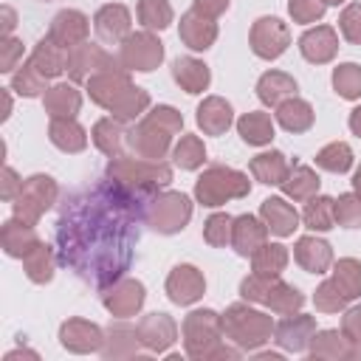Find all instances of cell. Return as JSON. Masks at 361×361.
<instances>
[{
    "label": "cell",
    "instance_id": "e0dca14e",
    "mask_svg": "<svg viewBox=\"0 0 361 361\" xmlns=\"http://www.w3.org/2000/svg\"><path fill=\"white\" fill-rule=\"evenodd\" d=\"M87 34H90V20L87 14H82L79 8H62L54 14L51 20V28H48V37L62 45V48H76L82 42H87Z\"/></svg>",
    "mask_w": 361,
    "mask_h": 361
},
{
    "label": "cell",
    "instance_id": "bcb514c9",
    "mask_svg": "<svg viewBox=\"0 0 361 361\" xmlns=\"http://www.w3.org/2000/svg\"><path fill=\"white\" fill-rule=\"evenodd\" d=\"M135 17L147 31H164L172 23V6L169 0H138Z\"/></svg>",
    "mask_w": 361,
    "mask_h": 361
},
{
    "label": "cell",
    "instance_id": "e7e4bbea",
    "mask_svg": "<svg viewBox=\"0 0 361 361\" xmlns=\"http://www.w3.org/2000/svg\"><path fill=\"white\" fill-rule=\"evenodd\" d=\"M353 192H355V195L361 197V166H358V169L353 172Z\"/></svg>",
    "mask_w": 361,
    "mask_h": 361
},
{
    "label": "cell",
    "instance_id": "ab89813d",
    "mask_svg": "<svg viewBox=\"0 0 361 361\" xmlns=\"http://www.w3.org/2000/svg\"><path fill=\"white\" fill-rule=\"evenodd\" d=\"M288 259H290V254H288V248L282 243H265V245H259L254 251L251 268L257 274H265V276H279L288 268Z\"/></svg>",
    "mask_w": 361,
    "mask_h": 361
},
{
    "label": "cell",
    "instance_id": "8d00e7d4",
    "mask_svg": "<svg viewBox=\"0 0 361 361\" xmlns=\"http://www.w3.org/2000/svg\"><path fill=\"white\" fill-rule=\"evenodd\" d=\"M23 271L34 285H45L54 279V251L42 240L23 257Z\"/></svg>",
    "mask_w": 361,
    "mask_h": 361
},
{
    "label": "cell",
    "instance_id": "52a82bcc",
    "mask_svg": "<svg viewBox=\"0 0 361 361\" xmlns=\"http://www.w3.org/2000/svg\"><path fill=\"white\" fill-rule=\"evenodd\" d=\"M192 220V200L183 192H161L147 206V226L158 234H178Z\"/></svg>",
    "mask_w": 361,
    "mask_h": 361
},
{
    "label": "cell",
    "instance_id": "ac0fdd59",
    "mask_svg": "<svg viewBox=\"0 0 361 361\" xmlns=\"http://www.w3.org/2000/svg\"><path fill=\"white\" fill-rule=\"evenodd\" d=\"M178 37H180V42H183L186 48H192V51H206V48H212L214 39H217V20L200 14L197 8H189L186 14H180Z\"/></svg>",
    "mask_w": 361,
    "mask_h": 361
},
{
    "label": "cell",
    "instance_id": "44dd1931",
    "mask_svg": "<svg viewBox=\"0 0 361 361\" xmlns=\"http://www.w3.org/2000/svg\"><path fill=\"white\" fill-rule=\"evenodd\" d=\"M293 259L307 274H324L333 265V248L327 240L316 234H305L293 243Z\"/></svg>",
    "mask_w": 361,
    "mask_h": 361
},
{
    "label": "cell",
    "instance_id": "ffe728a7",
    "mask_svg": "<svg viewBox=\"0 0 361 361\" xmlns=\"http://www.w3.org/2000/svg\"><path fill=\"white\" fill-rule=\"evenodd\" d=\"M299 51L313 65H327L338 54V34L333 25H313L299 37Z\"/></svg>",
    "mask_w": 361,
    "mask_h": 361
},
{
    "label": "cell",
    "instance_id": "cb8c5ba5",
    "mask_svg": "<svg viewBox=\"0 0 361 361\" xmlns=\"http://www.w3.org/2000/svg\"><path fill=\"white\" fill-rule=\"evenodd\" d=\"M259 217L274 237H290L299 228V212L285 197H265L259 206Z\"/></svg>",
    "mask_w": 361,
    "mask_h": 361
},
{
    "label": "cell",
    "instance_id": "9f6ffc18",
    "mask_svg": "<svg viewBox=\"0 0 361 361\" xmlns=\"http://www.w3.org/2000/svg\"><path fill=\"white\" fill-rule=\"evenodd\" d=\"M23 59V39L17 37H0V73H14Z\"/></svg>",
    "mask_w": 361,
    "mask_h": 361
},
{
    "label": "cell",
    "instance_id": "7a4b0ae2",
    "mask_svg": "<svg viewBox=\"0 0 361 361\" xmlns=\"http://www.w3.org/2000/svg\"><path fill=\"white\" fill-rule=\"evenodd\" d=\"M274 327L276 324H274V319L268 313H262V310H257V307H251L245 302H234L223 313L226 338L234 347L245 350V353H257L262 344H268L271 336H274Z\"/></svg>",
    "mask_w": 361,
    "mask_h": 361
},
{
    "label": "cell",
    "instance_id": "7402d4cb",
    "mask_svg": "<svg viewBox=\"0 0 361 361\" xmlns=\"http://www.w3.org/2000/svg\"><path fill=\"white\" fill-rule=\"evenodd\" d=\"M195 121L203 135H223L234 124V107L223 96H206L195 110Z\"/></svg>",
    "mask_w": 361,
    "mask_h": 361
},
{
    "label": "cell",
    "instance_id": "4fadbf2b",
    "mask_svg": "<svg viewBox=\"0 0 361 361\" xmlns=\"http://www.w3.org/2000/svg\"><path fill=\"white\" fill-rule=\"evenodd\" d=\"M147 299V288L138 279H118L113 282L104 293H102V305L110 316L116 319H130L144 307Z\"/></svg>",
    "mask_w": 361,
    "mask_h": 361
},
{
    "label": "cell",
    "instance_id": "5b68a950",
    "mask_svg": "<svg viewBox=\"0 0 361 361\" xmlns=\"http://www.w3.org/2000/svg\"><path fill=\"white\" fill-rule=\"evenodd\" d=\"M180 336H183V350L189 358L195 361H212L217 347L223 344V316L212 307H197L192 313H186L183 324H180Z\"/></svg>",
    "mask_w": 361,
    "mask_h": 361
},
{
    "label": "cell",
    "instance_id": "9c48e42d",
    "mask_svg": "<svg viewBox=\"0 0 361 361\" xmlns=\"http://www.w3.org/2000/svg\"><path fill=\"white\" fill-rule=\"evenodd\" d=\"M248 45L259 59H279L290 45V31L279 17H257L248 31Z\"/></svg>",
    "mask_w": 361,
    "mask_h": 361
},
{
    "label": "cell",
    "instance_id": "f907efd6",
    "mask_svg": "<svg viewBox=\"0 0 361 361\" xmlns=\"http://www.w3.org/2000/svg\"><path fill=\"white\" fill-rule=\"evenodd\" d=\"M333 212L341 228H361V197L355 192H344L333 197Z\"/></svg>",
    "mask_w": 361,
    "mask_h": 361
},
{
    "label": "cell",
    "instance_id": "db71d44e",
    "mask_svg": "<svg viewBox=\"0 0 361 361\" xmlns=\"http://www.w3.org/2000/svg\"><path fill=\"white\" fill-rule=\"evenodd\" d=\"M274 279L276 276H265V274H248L243 282H240V296L245 299V302H257V305H262L265 302V296H268V290H271V285H274Z\"/></svg>",
    "mask_w": 361,
    "mask_h": 361
},
{
    "label": "cell",
    "instance_id": "60d3db41",
    "mask_svg": "<svg viewBox=\"0 0 361 361\" xmlns=\"http://www.w3.org/2000/svg\"><path fill=\"white\" fill-rule=\"evenodd\" d=\"M149 110V93L144 90V87H138V85H133L107 113L113 116V118H118L121 124H130V121H135V118H141L144 113Z\"/></svg>",
    "mask_w": 361,
    "mask_h": 361
},
{
    "label": "cell",
    "instance_id": "681fc988",
    "mask_svg": "<svg viewBox=\"0 0 361 361\" xmlns=\"http://www.w3.org/2000/svg\"><path fill=\"white\" fill-rule=\"evenodd\" d=\"M231 226H234V217L231 214L214 212L203 223V240L212 248H226V245H231Z\"/></svg>",
    "mask_w": 361,
    "mask_h": 361
},
{
    "label": "cell",
    "instance_id": "6f0895ef",
    "mask_svg": "<svg viewBox=\"0 0 361 361\" xmlns=\"http://www.w3.org/2000/svg\"><path fill=\"white\" fill-rule=\"evenodd\" d=\"M341 333L353 347H361V305H353L341 316Z\"/></svg>",
    "mask_w": 361,
    "mask_h": 361
},
{
    "label": "cell",
    "instance_id": "d4e9b609",
    "mask_svg": "<svg viewBox=\"0 0 361 361\" xmlns=\"http://www.w3.org/2000/svg\"><path fill=\"white\" fill-rule=\"evenodd\" d=\"M0 243H3V251L14 259H23L37 243H39V234L34 228V223H25L20 217H8L0 228Z\"/></svg>",
    "mask_w": 361,
    "mask_h": 361
},
{
    "label": "cell",
    "instance_id": "f35d334b",
    "mask_svg": "<svg viewBox=\"0 0 361 361\" xmlns=\"http://www.w3.org/2000/svg\"><path fill=\"white\" fill-rule=\"evenodd\" d=\"M138 336H135V327H127V324H110L107 327V338H104V347H102V355L104 358H127V355H135L138 353Z\"/></svg>",
    "mask_w": 361,
    "mask_h": 361
},
{
    "label": "cell",
    "instance_id": "94428289",
    "mask_svg": "<svg viewBox=\"0 0 361 361\" xmlns=\"http://www.w3.org/2000/svg\"><path fill=\"white\" fill-rule=\"evenodd\" d=\"M14 25H17L14 8H11V6H0V37H11Z\"/></svg>",
    "mask_w": 361,
    "mask_h": 361
},
{
    "label": "cell",
    "instance_id": "c3c4849f",
    "mask_svg": "<svg viewBox=\"0 0 361 361\" xmlns=\"http://www.w3.org/2000/svg\"><path fill=\"white\" fill-rule=\"evenodd\" d=\"M45 76H39L37 73V68L31 65V62H23L14 73H11V87L8 90H14L17 96H25V99H34V96H45Z\"/></svg>",
    "mask_w": 361,
    "mask_h": 361
},
{
    "label": "cell",
    "instance_id": "816d5d0a",
    "mask_svg": "<svg viewBox=\"0 0 361 361\" xmlns=\"http://www.w3.org/2000/svg\"><path fill=\"white\" fill-rule=\"evenodd\" d=\"M347 302H350V299L341 293V288H338L333 279H324V282L316 288V293H313V305H316L319 313H338V310L347 307Z\"/></svg>",
    "mask_w": 361,
    "mask_h": 361
},
{
    "label": "cell",
    "instance_id": "e575fe53",
    "mask_svg": "<svg viewBox=\"0 0 361 361\" xmlns=\"http://www.w3.org/2000/svg\"><path fill=\"white\" fill-rule=\"evenodd\" d=\"M237 133L248 147H268L274 141V121L262 110H248L237 118Z\"/></svg>",
    "mask_w": 361,
    "mask_h": 361
},
{
    "label": "cell",
    "instance_id": "91938a15",
    "mask_svg": "<svg viewBox=\"0 0 361 361\" xmlns=\"http://www.w3.org/2000/svg\"><path fill=\"white\" fill-rule=\"evenodd\" d=\"M228 3L231 0H192V8H197L200 14H206V17H220L226 8H228Z\"/></svg>",
    "mask_w": 361,
    "mask_h": 361
},
{
    "label": "cell",
    "instance_id": "83f0119b",
    "mask_svg": "<svg viewBox=\"0 0 361 361\" xmlns=\"http://www.w3.org/2000/svg\"><path fill=\"white\" fill-rule=\"evenodd\" d=\"M172 79L178 82L180 90H186L189 96H195V93H203L209 87L212 71H209L206 62H200L195 56H178L172 62Z\"/></svg>",
    "mask_w": 361,
    "mask_h": 361
},
{
    "label": "cell",
    "instance_id": "ee69618b",
    "mask_svg": "<svg viewBox=\"0 0 361 361\" xmlns=\"http://www.w3.org/2000/svg\"><path fill=\"white\" fill-rule=\"evenodd\" d=\"M330 279L341 288V293H344L350 302L361 296V262H358L355 257H341V259L333 265V276H330Z\"/></svg>",
    "mask_w": 361,
    "mask_h": 361
},
{
    "label": "cell",
    "instance_id": "680465c9",
    "mask_svg": "<svg viewBox=\"0 0 361 361\" xmlns=\"http://www.w3.org/2000/svg\"><path fill=\"white\" fill-rule=\"evenodd\" d=\"M0 197L3 200H14L17 197V192H20V186H23V180H20V175L11 169V166H3V172H0Z\"/></svg>",
    "mask_w": 361,
    "mask_h": 361
},
{
    "label": "cell",
    "instance_id": "be15d7a7",
    "mask_svg": "<svg viewBox=\"0 0 361 361\" xmlns=\"http://www.w3.org/2000/svg\"><path fill=\"white\" fill-rule=\"evenodd\" d=\"M8 113H11V96H8V90H3V113H0V118L6 121Z\"/></svg>",
    "mask_w": 361,
    "mask_h": 361
},
{
    "label": "cell",
    "instance_id": "7bdbcfd3",
    "mask_svg": "<svg viewBox=\"0 0 361 361\" xmlns=\"http://www.w3.org/2000/svg\"><path fill=\"white\" fill-rule=\"evenodd\" d=\"M316 166L333 175H344L353 166V147L347 141H330L316 152Z\"/></svg>",
    "mask_w": 361,
    "mask_h": 361
},
{
    "label": "cell",
    "instance_id": "f1b7e54d",
    "mask_svg": "<svg viewBox=\"0 0 361 361\" xmlns=\"http://www.w3.org/2000/svg\"><path fill=\"white\" fill-rule=\"evenodd\" d=\"M42 107L51 118H76L79 107H82V93L71 85V82H56L45 90L42 96Z\"/></svg>",
    "mask_w": 361,
    "mask_h": 361
},
{
    "label": "cell",
    "instance_id": "f546056e",
    "mask_svg": "<svg viewBox=\"0 0 361 361\" xmlns=\"http://www.w3.org/2000/svg\"><path fill=\"white\" fill-rule=\"evenodd\" d=\"M48 138L56 149L73 155V152H82L87 147V130L71 116V118H51L48 124Z\"/></svg>",
    "mask_w": 361,
    "mask_h": 361
},
{
    "label": "cell",
    "instance_id": "003e7915",
    "mask_svg": "<svg viewBox=\"0 0 361 361\" xmlns=\"http://www.w3.org/2000/svg\"><path fill=\"white\" fill-rule=\"evenodd\" d=\"M327 6H341V3H347V0H324Z\"/></svg>",
    "mask_w": 361,
    "mask_h": 361
},
{
    "label": "cell",
    "instance_id": "8fae6325",
    "mask_svg": "<svg viewBox=\"0 0 361 361\" xmlns=\"http://www.w3.org/2000/svg\"><path fill=\"white\" fill-rule=\"evenodd\" d=\"M104 338H107V333L96 322H87V319H68L59 324V344L76 355L102 353Z\"/></svg>",
    "mask_w": 361,
    "mask_h": 361
},
{
    "label": "cell",
    "instance_id": "8992f818",
    "mask_svg": "<svg viewBox=\"0 0 361 361\" xmlns=\"http://www.w3.org/2000/svg\"><path fill=\"white\" fill-rule=\"evenodd\" d=\"M56 195H59V186L51 175H31L23 180L17 197L11 200V209H14V217L25 220V223H39V217L56 203Z\"/></svg>",
    "mask_w": 361,
    "mask_h": 361
},
{
    "label": "cell",
    "instance_id": "30bf717a",
    "mask_svg": "<svg viewBox=\"0 0 361 361\" xmlns=\"http://www.w3.org/2000/svg\"><path fill=\"white\" fill-rule=\"evenodd\" d=\"M110 68H121L102 45H93V42H82L76 48L68 51V76L71 82H87L93 79L96 73H104Z\"/></svg>",
    "mask_w": 361,
    "mask_h": 361
},
{
    "label": "cell",
    "instance_id": "603a6c76",
    "mask_svg": "<svg viewBox=\"0 0 361 361\" xmlns=\"http://www.w3.org/2000/svg\"><path fill=\"white\" fill-rule=\"evenodd\" d=\"M268 243V228L262 223V217L254 214H237L234 226H231V248L240 257H254V251L259 245Z\"/></svg>",
    "mask_w": 361,
    "mask_h": 361
},
{
    "label": "cell",
    "instance_id": "2e32d148",
    "mask_svg": "<svg viewBox=\"0 0 361 361\" xmlns=\"http://www.w3.org/2000/svg\"><path fill=\"white\" fill-rule=\"evenodd\" d=\"M85 87H87V96H90L93 104L110 110V107L133 87V79H130V71H124V68H110V71L96 73L93 79H87Z\"/></svg>",
    "mask_w": 361,
    "mask_h": 361
},
{
    "label": "cell",
    "instance_id": "484cf974",
    "mask_svg": "<svg viewBox=\"0 0 361 361\" xmlns=\"http://www.w3.org/2000/svg\"><path fill=\"white\" fill-rule=\"evenodd\" d=\"M28 62L37 68L39 76H45V79H56V76H62V73L68 71V48L56 45L51 37H42V39L34 45Z\"/></svg>",
    "mask_w": 361,
    "mask_h": 361
},
{
    "label": "cell",
    "instance_id": "74e56055",
    "mask_svg": "<svg viewBox=\"0 0 361 361\" xmlns=\"http://www.w3.org/2000/svg\"><path fill=\"white\" fill-rule=\"evenodd\" d=\"M262 305L271 307V310L279 313V316H285V313H296V310H302V305H305V293H302L296 285L282 282V279L276 276Z\"/></svg>",
    "mask_w": 361,
    "mask_h": 361
},
{
    "label": "cell",
    "instance_id": "ba28073f",
    "mask_svg": "<svg viewBox=\"0 0 361 361\" xmlns=\"http://www.w3.org/2000/svg\"><path fill=\"white\" fill-rule=\"evenodd\" d=\"M164 62V42L152 31H130L118 45V65L124 71L149 73Z\"/></svg>",
    "mask_w": 361,
    "mask_h": 361
},
{
    "label": "cell",
    "instance_id": "b9f144b4",
    "mask_svg": "<svg viewBox=\"0 0 361 361\" xmlns=\"http://www.w3.org/2000/svg\"><path fill=\"white\" fill-rule=\"evenodd\" d=\"M302 220L310 231H330L336 226V212H333V197L327 195H313L305 203Z\"/></svg>",
    "mask_w": 361,
    "mask_h": 361
},
{
    "label": "cell",
    "instance_id": "d6986e66",
    "mask_svg": "<svg viewBox=\"0 0 361 361\" xmlns=\"http://www.w3.org/2000/svg\"><path fill=\"white\" fill-rule=\"evenodd\" d=\"M130 25H133L130 8L121 6V3H104L93 14V28H96V34H99L102 42L121 45V39L130 34Z\"/></svg>",
    "mask_w": 361,
    "mask_h": 361
},
{
    "label": "cell",
    "instance_id": "03108f58",
    "mask_svg": "<svg viewBox=\"0 0 361 361\" xmlns=\"http://www.w3.org/2000/svg\"><path fill=\"white\" fill-rule=\"evenodd\" d=\"M20 355H31V358H37V353H31V350H11V353H6L8 361H11V358H20Z\"/></svg>",
    "mask_w": 361,
    "mask_h": 361
},
{
    "label": "cell",
    "instance_id": "4316f807",
    "mask_svg": "<svg viewBox=\"0 0 361 361\" xmlns=\"http://www.w3.org/2000/svg\"><path fill=\"white\" fill-rule=\"evenodd\" d=\"M257 99L265 104V107H279L285 99H290V96H296V90H299V85H296V79L290 76V73H285V71H265L259 79H257Z\"/></svg>",
    "mask_w": 361,
    "mask_h": 361
},
{
    "label": "cell",
    "instance_id": "d590c367",
    "mask_svg": "<svg viewBox=\"0 0 361 361\" xmlns=\"http://www.w3.org/2000/svg\"><path fill=\"white\" fill-rule=\"evenodd\" d=\"M319 186H322V180H319L316 169H310L307 164L290 166L288 175H285V180L279 183V189H282L285 197H290V200H307V197L319 195Z\"/></svg>",
    "mask_w": 361,
    "mask_h": 361
},
{
    "label": "cell",
    "instance_id": "7dc6e473",
    "mask_svg": "<svg viewBox=\"0 0 361 361\" xmlns=\"http://www.w3.org/2000/svg\"><path fill=\"white\" fill-rule=\"evenodd\" d=\"M333 90L347 102L361 99V65H355V62L336 65L333 68Z\"/></svg>",
    "mask_w": 361,
    "mask_h": 361
},
{
    "label": "cell",
    "instance_id": "1f68e13d",
    "mask_svg": "<svg viewBox=\"0 0 361 361\" xmlns=\"http://www.w3.org/2000/svg\"><path fill=\"white\" fill-rule=\"evenodd\" d=\"M358 347H353L341 330H316L310 338V358H330V361H341V358H353Z\"/></svg>",
    "mask_w": 361,
    "mask_h": 361
},
{
    "label": "cell",
    "instance_id": "f5cc1de1",
    "mask_svg": "<svg viewBox=\"0 0 361 361\" xmlns=\"http://www.w3.org/2000/svg\"><path fill=\"white\" fill-rule=\"evenodd\" d=\"M324 8H327L324 0H288V14L299 25H310V23L322 20Z\"/></svg>",
    "mask_w": 361,
    "mask_h": 361
},
{
    "label": "cell",
    "instance_id": "6da1fadb",
    "mask_svg": "<svg viewBox=\"0 0 361 361\" xmlns=\"http://www.w3.org/2000/svg\"><path fill=\"white\" fill-rule=\"evenodd\" d=\"M180 130H183V116L172 104H155L127 133V144H130L133 155H138V158L164 161L169 147H172V138Z\"/></svg>",
    "mask_w": 361,
    "mask_h": 361
},
{
    "label": "cell",
    "instance_id": "11a10c76",
    "mask_svg": "<svg viewBox=\"0 0 361 361\" xmlns=\"http://www.w3.org/2000/svg\"><path fill=\"white\" fill-rule=\"evenodd\" d=\"M338 31L347 42L361 45V3L344 6V11L338 14Z\"/></svg>",
    "mask_w": 361,
    "mask_h": 361
},
{
    "label": "cell",
    "instance_id": "836d02e7",
    "mask_svg": "<svg viewBox=\"0 0 361 361\" xmlns=\"http://www.w3.org/2000/svg\"><path fill=\"white\" fill-rule=\"evenodd\" d=\"M248 169H251L254 180H259V183H265V186H279V183L285 180L290 164H288L285 152H279V149H268V152L254 155L251 164H248Z\"/></svg>",
    "mask_w": 361,
    "mask_h": 361
},
{
    "label": "cell",
    "instance_id": "4dcf8cb0",
    "mask_svg": "<svg viewBox=\"0 0 361 361\" xmlns=\"http://www.w3.org/2000/svg\"><path fill=\"white\" fill-rule=\"evenodd\" d=\"M316 121V113L310 107V102L299 99V96H290L285 99L279 107H276V124L285 130V133H307Z\"/></svg>",
    "mask_w": 361,
    "mask_h": 361
},
{
    "label": "cell",
    "instance_id": "277c9868",
    "mask_svg": "<svg viewBox=\"0 0 361 361\" xmlns=\"http://www.w3.org/2000/svg\"><path fill=\"white\" fill-rule=\"evenodd\" d=\"M248 195H251V180L245 172H240L234 166L212 164L195 180V200L200 206H209V209H217L228 200H240Z\"/></svg>",
    "mask_w": 361,
    "mask_h": 361
},
{
    "label": "cell",
    "instance_id": "f6af8a7d",
    "mask_svg": "<svg viewBox=\"0 0 361 361\" xmlns=\"http://www.w3.org/2000/svg\"><path fill=\"white\" fill-rule=\"evenodd\" d=\"M172 161H175V166L186 169V172L200 169L203 161H206V147H203V141H200L197 135H189V133L180 135V141L172 147Z\"/></svg>",
    "mask_w": 361,
    "mask_h": 361
},
{
    "label": "cell",
    "instance_id": "d6a6232c",
    "mask_svg": "<svg viewBox=\"0 0 361 361\" xmlns=\"http://www.w3.org/2000/svg\"><path fill=\"white\" fill-rule=\"evenodd\" d=\"M90 138L96 144L99 152H104L107 158H116V155H124V144H127V130L118 118L107 116V118H99L90 130Z\"/></svg>",
    "mask_w": 361,
    "mask_h": 361
},
{
    "label": "cell",
    "instance_id": "7c38bea8",
    "mask_svg": "<svg viewBox=\"0 0 361 361\" xmlns=\"http://www.w3.org/2000/svg\"><path fill=\"white\" fill-rule=\"evenodd\" d=\"M164 290H166L169 302L186 307V305H195V302L206 293V276H203L200 268H195V265H189V262H180V265H175V268L169 271Z\"/></svg>",
    "mask_w": 361,
    "mask_h": 361
},
{
    "label": "cell",
    "instance_id": "6125c7cd",
    "mask_svg": "<svg viewBox=\"0 0 361 361\" xmlns=\"http://www.w3.org/2000/svg\"><path fill=\"white\" fill-rule=\"evenodd\" d=\"M347 124H350V130H353V135H358L361 138V104L350 113V118H347Z\"/></svg>",
    "mask_w": 361,
    "mask_h": 361
},
{
    "label": "cell",
    "instance_id": "9a60e30c",
    "mask_svg": "<svg viewBox=\"0 0 361 361\" xmlns=\"http://www.w3.org/2000/svg\"><path fill=\"white\" fill-rule=\"evenodd\" d=\"M135 336L144 350L149 353H166L178 341V324L169 313H147L135 324Z\"/></svg>",
    "mask_w": 361,
    "mask_h": 361
},
{
    "label": "cell",
    "instance_id": "3957f363",
    "mask_svg": "<svg viewBox=\"0 0 361 361\" xmlns=\"http://www.w3.org/2000/svg\"><path fill=\"white\" fill-rule=\"evenodd\" d=\"M107 180L127 192H152L172 180V166L166 161H147L138 155H116L107 164Z\"/></svg>",
    "mask_w": 361,
    "mask_h": 361
},
{
    "label": "cell",
    "instance_id": "5bb4252c",
    "mask_svg": "<svg viewBox=\"0 0 361 361\" xmlns=\"http://www.w3.org/2000/svg\"><path fill=\"white\" fill-rule=\"evenodd\" d=\"M316 333V319L307 313H285L274 327V341L285 353H307L310 338Z\"/></svg>",
    "mask_w": 361,
    "mask_h": 361
}]
</instances>
